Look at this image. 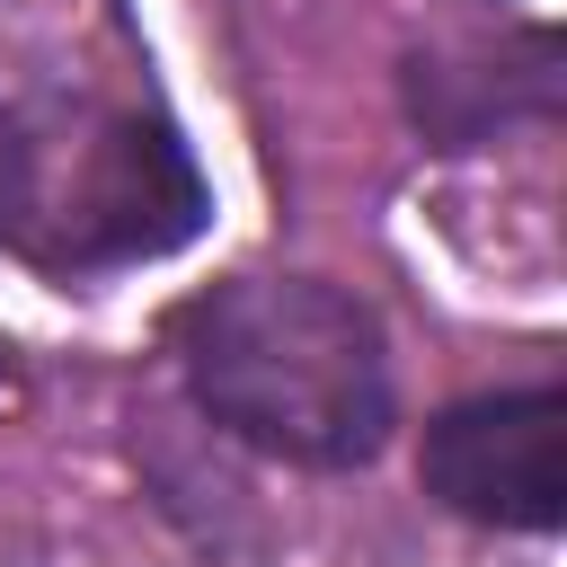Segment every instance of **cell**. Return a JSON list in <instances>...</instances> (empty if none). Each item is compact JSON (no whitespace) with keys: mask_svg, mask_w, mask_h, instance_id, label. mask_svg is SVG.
Wrapping results in <instances>:
<instances>
[{"mask_svg":"<svg viewBox=\"0 0 567 567\" xmlns=\"http://www.w3.org/2000/svg\"><path fill=\"white\" fill-rule=\"evenodd\" d=\"M159 346L177 363L186 408L284 470H372L399 434V372L390 328L363 292L328 275L239 266L204 292H186L159 319Z\"/></svg>","mask_w":567,"mask_h":567,"instance_id":"6da1fadb","label":"cell"},{"mask_svg":"<svg viewBox=\"0 0 567 567\" xmlns=\"http://www.w3.org/2000/svg\"><path fill=\"white\" fill-rule=\"evenodd\" d=\"M213 221L195 142L159 106H27L0 89V257L53 284L177 257Z\"/></svg>","mask_w":567,"mask_h":567,"instance_id":"7a4b0ae2","label":"cell"},{"mask_svg":"<svg viewBox=\"0 0 567 567\" xmlns=\"http://www.w3.org/2000/svg\"><path fill=\"white\" fill-rule=\"evenodd\" d=\"M416 487L452 523L549 540L567 523V381L443 399L416 434Z\"/></svg>","mask_w":567,"mask_h":567,"instance_id":"3957f363","label":"cell"},{"mask_svg":"<svg viewBox=\"0 0 567 567\" xmlns=\"http://www.w3.org/2000/svg\"><path fill=\"white\" fill-rule=\"evenodd\" d=\"M558 27L523 18L478 44H416L399 62V115L416 124L425 151H496L523 124H558L567 71H558Z\"/></svg>","mask_w":567,"mask_h":567,"instance_id":"277c9868","label":"cell"}]
</instances>
